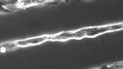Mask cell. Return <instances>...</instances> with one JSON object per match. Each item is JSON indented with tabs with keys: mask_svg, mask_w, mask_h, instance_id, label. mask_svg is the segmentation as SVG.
<instances>
[{
	"mask_svg": "<svg viewBox=\"0 0 123 69\" xmlns=\"http://www.w3.org/2000/svg\"><path fill=\"white\" fill-rule=\"evenodd\" d=\"M47 39V36L30 38V39H29V40L18 41L17 44L18 45H27L37 44H39L41 43V42H43Z\"/></svg>",
	"mask_w": 123,
	"mask_h": 69,
	"instance_id": "1",
	"label": "cell"
},
{
	"mask_svg": "<svg viewBox=\"0 0 123 69\" xmlns=\"http://www.w3.org/2000/svg\"><path fill=\"white\" fill-rule=\"evenodd\" d=\"M77 1H86V0H77Z\"/></svg>",
	"mask_w": 123,
	"mask_h": 69,
	"instance_id": "2",
	"label": "cell"
}]
</instances>
